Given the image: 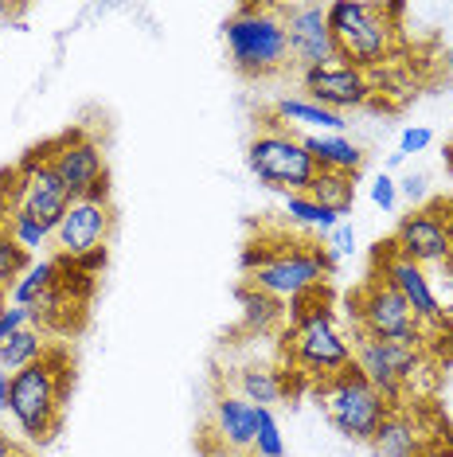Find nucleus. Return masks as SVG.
<instances>
[{
    "label": "nucleus",
    "mask_w": 453,
    "mask_h": 457,
    "mask_svg": "<svg viewBox=\"0 0 453 457\" xmlns=\"http://www.w3.org/2000/svg\"><path fill=\"white\" fill-rule=\"evenodd\" d=\"M309 309H301V297H293L290 309V332H285V368H297L305 379H333L352 368V340L336 325V313L317 294H309Z\"/></svg>",
    "instance_id": "f257e3e1"
},
{
    "label": "nucleus",
    "mask_w": 453,
    "mask_h": 457,
    "mask_svg": "<svg viewBox=\"0 0 453 457\" xmlns=\"http://www.w3.org/2000/svg\"><path fill=\"white\" fill-rule=\"evenodd\" d=\"M70 391V360L63 348H51L44 360L12 376L8 414L28 442L47 445L63 426V403Z\"/></svg>",
    "instance_id": "f03ea898"
},
{
    "label": "nucleus",
    "mask_w": 453,
    "mask_h": 457,
    "mask_svg": "<svg viewBox=\"0 0 453 457\" xmlns=\"http://www.w3.org/2000/svg\"><path fill=\"white\" fill-rule=\"evenodd\" d=\"M246 286L262 289L270 297H305L317 294L325 274L333 270V254L317 243H293V238H277V243H251L243 254Z\"/></svg>",
    "instance_id": "7ed1b4c3"
},
{
    "label": "nucleus",
    "mask_w": 453,
    "mask_h": 457,
    "mask_svg": "<svg viewBox=\"0 0 453 457\" xmlns=\"http://www.w3.org/2000/svg\"><path fill=\"white\" fill-rule=\"evenodd\" d=\"M403 4H364V0H333L328 4V32L336 44V59L359 71L383 67L395 55V20Z\"/></svg>",
    "instance_id": "20e7f679"
},
{
    "label": "nucleus",
    "mask_w": 453,
    "mask_h": 457,
    "mask_svg": "<svg viewBox=\"0 0 453 457\" xmlns=\"http://www.w3.org/2000/svg\"><path fill=\"white\" fill-rule=\"evenodd\" d=\"M231 63L246 79H270L293 63L285 20L277 4H239L223 24Z\"/></svg>",
    "instance_id": "39448f33"
},
{
    "label": "nucleus",
    "mask_w": 453,
    "mask_h": 457,
    "mask_svg": "<svg viewBox=\"0 0 453 457\" xmlns=\"http://www.w3.org/2000/svg\"><path fill=\"white\" fill-rule=\"evenodd\" d=\"M67 204H70V192L63 188L59 172L47 164L39 145L20 164H12V169L0 176V212H24L44 223L47 231L59 227Z\"/></svg>",
    "instance_id": "423d86ee"
},
{
    "label": "nucleus",
    "mask_w": 453,
    "mask_h": 457,
    "mask_svg": "<svg viewBox=\"0 0 453 457\" xmlns=\"http://www.w3.org/2000/svg\"><path fill=\"white\" fill-rule=\"evenodd\" d=\"M113 231V207L110 195H78L67 204L63 220L51 231V246L55 258L67 266L95 274L98 266H106V243Z\"/></svg>",
    "instance_id": "0eeeda50"
},
{
    "label": "nucleus",
    "mask_w": 453,
    "mask_h": 457,
    "mask_svg": "<svg viewBox=\"0 0 453 457\" xmlns=\"http://www.w3.org/2000/svg\"><path fill=\"white\" fill-rule=\"evenodd\" d=\"M317 399H321L328 422H333L344 438L367 442V445H372L375 430L391 414V403L364 376H359L356 368H348V371H340V376H333V379L317 383Z\"/></svg>",
    "instance_id": "6e6552de"
},
{
    "label": "nucleus",
    "mask_w": 453,
    "mask_h": 457,
    "mask_svg": "<svg viewBox=\"0 0 453 457\" xmlns=\"http://www.w3.org/2000/svg\"><path fill=\"white\" fill-rule=\"evenodd\" d=\"M246 164H251V172L259 176L266 188H274L282 195L305 192L317 176V164L309 157L305 141L290 129L274 126L270 118H266V126L246 145Z\"/></svg>",
    "instance_id": "1a4fd4ad"
},
{
    "label": "nucleus",
    "mask_w": 453,
    "mask_h": 457,
    "mask_svg": "<svg viewBox=\"0 0 453 457\" xmlns=\"http://www.w3.org/2000/svg\"><path fill=\"white\" fill-rule=\"evenodd\" d=\"M356 320V337H375V340H399V345H426V332L410 313V305L391 289L379 274H367L359 289L348 297Z\"/></svg>",
    "instance_id": "9d476101"
},
{
    "label": "nucleus",
    "mask_w": 453,
    "mask_h": 457,
    "mask_svg": "<svg viewBox=\"0 0 453 457\" xmlns=\"http://www.w3.org/2000/svg\"><path fill=\"white\" fill-rule=\"evenodd\" d=\"M47 164L59 172L70 200L78 195H110V169H106V149L90 129H67L59 137L39 145Z\"/></svg>",
    "instance_id": "9b49d317"
},
{
    "label": "nucleus",
    "mask_w": 453,
    "mask_h": 457,
    "mask_svg": "<svg viewBox=\"0 0 453 457\" xmlns=\"http://www.w3.org/2000/svg\"><path fill=\"white\" fill-rule=\"evenodd\" d=\"M422 360H426L422 356V345H399V340H375V337L352 340V368L383 395L391 407L403 403Z\"/></svg>",
    "instance_id": "f8f14e48"
},
{
    "label": "nucleus",
    "mask_w": 453,
    "mask_h": 457,
    "mask_svg": "<svg viewBox=\"0 0 453 457\" xmlns=\"http://www.w3.org/2000/svg\"><path fill=\"white\" fill-rule=\"evenodd\" d=\"M372 274H379L399 297L407 301L415 320L422 325V332L446 328V317H441V305H438V289L430 282V274L410 262V258H403L391 243H379V251L372 258Z\"/></svg>",
    "instance_id": "ddd939ff"
},
{
    "label": "nucleus",
    "mask_w": 453,
    "mask_h": 457,
    "mask_svg": "<svg viewBox=\"0 0 453 457\" xmlns=\"http://www.w3.org/2000/svg\"><path fill=\"white\" fill-rule=\"evenodd\" d=\"M301 82L309 90L305 98L317 102V106H325V110H333V113L359 110L379 95V82H375L372 71H359L352 63H344V59H328L321 67L301 71Z\"/></svg>",
    "instance_id": "4468645a"
},
{
    "label": "nucleus",
    "mask_w": 453,
    "mask_h": 457,
    "mask_svg": "<svg viewBox=\"0 0 453 457\" xmlns=\"http://www.w3.org/2000/svg\"><path fill=\"white\" fill-rule=\"evenodd\" d=\"M403 258H410L422 270H434L449 262V223H446V204H426L410 207L395 227V235L387 238Z\"/></svg>",
    "instance_id": "2eb2a0df"
},
{
    "label": "nucleus",
    "mask_w": 453,
    "mask_h": 457,
    "mask_svg": "<svg viewBox=\"0 0 453 457\" xmlns=\"http://www.w3.org/2000/svg\"><path fill=\"white\" fill-rule=\"evenodd\" d=\"M285 20V39H290V59L301 71L321 67L328 59H336V44L333 32H328V4H309V0H297V4H277Z\"/></svg>",
    "instance_id": "dca6fc26"
},
{
    "label": "nucleus",
    "mask_w": 453,
    "mask_h": 457,
    "mask_svg": "<svg viewBox=\"0 0 453 457\" xmlns=\"http://www.w3.org/2000/svg\"><path fill=\"white\" fill-rule=\"evenodd\" d=\"M254 430H259V407H251L239 395L223 391L211 407V434L219 438V445L223 450H235V453H251Z\"/></svg>",
    "instance_id": "f3484780"
},
{
    "label": "nucleus",
    "mask_w": 453,
    "mask_h": 457,
    "mask_svg": "<svg viewBox=\"0 0 453 457\" xmlns=\"http://www.w3.org/2000/svg\"><path fill=\"white\" fill-rule=\"evenodd\" d=\"M270 121L282 129L297 133V137H305V133H344V113H333L325 106H317V102L309 98H277L274 110H270Z\"/></svg>",
    "instance_id": "a211bd4d"
},
{
    "label": "nucleus",
    "mask_w": 453,
    "mask_h": 457,
    "mask_svg": "<svg viewBox=\"0 0 453 457\" xmlns=\"http://www.w3.org/2000/svg\"><path fill=\"white\" fill-rule=\"evenodd\" d=\"M372 445L383 457H426V434H422L418 419L403 407H391V414L383 419V426L375 430Z\"/></svg>",
    "instance_id": "6ab92c4d"
},
{
    "label": "nucleus",
    "mask_w": 453,
    "mask_h": 457,
    "mask_svg": "<svg viewBox=\"0 0 453 457\" xmlns=\"http://www.w3.org/2000/svg\"><path fill=\"white\" fill-rule=\"evenodd\" d=\"M305 149L313 157L317 172H344V176H356L359 164H364V149L352 145L344 133H305Z\"/></svg>",
    "instance_id": "aec40b11"
},
{
    "label": "nucleus",
    "mask_w": 453,
    "mask_h": 457,
    "mask_svg": "<svg viewBox=\"0 0 453 457\" xmlns=\"http://www.w3.org/2000/svg\"><path fill=\"white\" fill-rule=\"evenodd\" d=\"M235 395L246 399L251 407H270V403L285 399L290 391V379H285L282 368H270V363H251V368H239L235 371Z\"/></svg>",
    "instance_id": "412c9836"
},
{
    "label": "nucleus",
    "mask_w": 453,
    "mask_h": 457,
    "mask_svg": "<svg viewBox=\"0 0 453 457\" xmlns=\"http://www.w3.org/2000/svg\"><path fill=\"white\" fill-rule=\"evenodd\" d=\"M51 348H55V345H47V332L32 325V328L16 332V337L0 340V368L16 376V371H24V368H32V363H39Z\"/></svg>",
    "instance_id": "4be33fe9"
},
{
    "label": "nucleus",
    "mask_w": 453,
    "mask_h": 457,
    "mask_svg": "<svg viewBox=\"0 0 453 457\" xmlns=\"http://www.w3.org/2000/svg\"><path fill=\"white\" fill-rule=\"evenodd\" d=\"M305 195L344 220V215L352 212V204H356V176H344V172H317L313 184L305 188Z\"/></svg>",
    "instance_id": "5701e85b"
},
{
    "label": "nucleus",
    "mask_w": 453,
    "mask_h": 457,
    "mask_svg": "<svg viewBox=\"0 0 453 457\" xmlns=\"http://www.w3.org/2000/svg\"><path fill=\"white\" fill-rule=\"evenodd\" d=\"M59 274H63V262H59V258H39V262H32L12 282V289H8V301H12V305H28V309H32L36 301L59 282Z\"/></svg>",
    "instance_id": "b1692460"
},
{
    "label": "nucleus",
    "mask_w": 453,
    "mask_h": 457,
    "mask_svg": "<svg viewBox=\"0 0 453 457\" xmlns=\"http://www.w3.org/2000/svg\"><path fill=\"white\" fill-rule=\"evenodd\" d=\"M285 215H290L297 227H305V231H313L321 238H328L340 227V215H333L328 207H321L317 200H309L305 192H290V195H285Z\"/></svg>",
    "instance_id": "393cba45"
},
{
    "label": "nucleus",
    "mask_w": 453,
    "mask_h": 457,
    "mask_svg": "<svg viewBox=\"0 0 453 457\" xmlns=\"http://www.w3.org/2000/svg\"><path fill=\"white\" fill-rule=\"evenodd\" d=\"M243 313H246V325L254 332H274L277 325H285V317H290V309H282V301L262 294V289L254 286H243Z\"/></svg>",
    "instance_id": "a878e982"
},
{
    "label": "nucleus",
    "mask_w": 453,
    "mask_h": 457,
    "mask_svg": "<svg viewBox=\"0 0 453 457\" xmlns=\"http://www.w3.org/2000/svg\"><path fill=\"white\" fill-rule=\"evenodd\" d=\"M0 223L12 231V238L24 246L28 254H39L44 246H51V231L39 220H32V215H24V212H0Z\"/></svg>",
    "instance_id": "bb28decb"
},
{
    "label": "nucleus",
    "mask_w": 453,
    "mask_h": 457,
    "mask_svg": "<svg viewBox=\"0 0 453 457\" xmlns=\"http://www.w3.org/2000/svg\"><path fill=\"white\" fill-rule=\"evenodd\" d=\"M36 258L24 251V246L12 238V231H8L4 223H0V289H12V282L20 274H24L28 266H32Z\"/></svg>",
    "instance_id": "cd10ccee"
},
{
    "label": "nucleus",
    "mask_w": 453,
    "mask_h": 457,
    "mask_svg": "<svg viewBox=\"0 0 453 457\" xmlns=\"http://www.w3.org/2000/svg\"><path fill=\"white\" fill-rule=\"evenodd\" d=\"M254 457H285L282 426H277L270 407H259V430H254Z\"/></svg>",
    "instance_id": "c85d7f7f"
},
{
    "label": "nucleus",
    "mask_w": 453,
    "mask_h": 457,
    "mask_svg": "<svg viewBox=\"0 0 453 457\" xmlns=\"http://www.w3.org/2000/svg\"><path fill=\"white\" fill-rule=\"evenodd\" d=\"M32 325H36L32 309H28V305H8L4 317H0V340L16 337V332H24V328H32Z\"/></svg>",
    "instance_id": "c756f323"
},
{
    "label": "nucleus",
    "mask_w": 453,
    "mask_h": 457,
    "mask_svg": "<svg viewBox=\"0 0 453 457\" xmlns=\"http://www.w3.org/2000/svg\"><path fill=\"white\" fill-rule=\"evenodd\" d=\"M372 200H375V207H383V212H391V207H395V200H399V184L391 180L387 172H379V176H375V184H372Z\"/></svg>",
    "instance_id": "7c9ffc66"
},
{
    "label": "nucleus",
    "mask_w": 453,
    "mask_h": 457,
    "mask_svg": "<svg viewBox=\"0 0 453 457\" xmlns=\"http://www.w3.org/2000/svg\"><path fill=\"white\" fill-rule=\"evenodd\" d=\"M430 141H434V133H430L426 126H410L403 129V141H399V153H422V149H430Z\"/></svg>",
    "instance_id": "2f4dec72"
},
{
    "label": "nucleus",
    "mask_w": 453,
    "mask_h": 457,
    "mask_svg": "<svg viewBox=\"0 0 453 457\" xmlns=\"http://www.w3.org/2000/svg\"><path fill=\"white\" fill-rule=\"evenodd\" d=\"M328 246H333L336 254H352V251H356V231H352V227H344V223H340L336 231L328 235Z\"/></svg>",
    "instance_id": "473e14b6"
},
{
    "label": "nucleus",
    "mask_w": 453,
    "mask_h": 457,
    "mask_svg": "<svg viewBox=\"0 0 453 457\" xmlns=\"http://www.w3.org/2000/svg\"><path fill=\"white\" fill-rule=\"evenodd\" d=\"M399 192H403L410 204H422L426 200V176H407V180L399 184Z\"/></svg>",
    "instance_id": "72a5a7b5"
},
{
    "label": "nucleus",
    "mask_w": 453,
    "mask_h": 457,
    "mask_svg": "<svg viewBox=\"0 0 453 457\" xmlns=\"http://www.w3.org/2000/svg\"><path fill=\"white\" fill-rule=\"evenodd\" d=\"M8 399H12V371L0 368V419L8 414Z\"/></svg>",
    "instance_id": "f704fd0d"
},
{
    "label": "nucleus",
    "mask_w": 453,
    "mask_h": 457,
    "mask_svg": "<svg viewBox=\"0 0 453 457\" xmlns=\"http://www.w3.org/2000/svg\"><path fill=\"white\" fill-rule=\"evenodd\" d=\"M0 457H32L24 450V445H20L16 438H8V434H0Z\"/></svg>",
    "instance_id": "c9c22d12"
},
{
    "label": "nucleus",
    "mask_w": 453,
    "mask_h": 457,
    "mask_svg": "<svg viewBox=\"0 0 453 457\" xmlns=\"http://www.w3.org/2000/svg\"><path fill=\"white\" fill-rule=\"evenodd\" d=\"M446 223H449V262H453V200L446 204Z\"/></svg>",
    "instance_id": "e433bc0d"
},
{
    "label": "nucleus",
    "mask_w": 453,
    "mask_h": 457,
    "mask_svg": "<svg viewBox=\"0 0 453 457\" xmlns=\"http://www.w3.org/2000/svg\"><path fill=\"white\" fill-rule=\"evenodd\" d=\"M8 305H12V301H8V289H0V317H4Z\"/></svg>",
    "instance_id": "4c0bfd02"
},
{
    "label": "nucleus",
    "mask_w": 453,
    "mask_h": 457,
    "mask_svg": "<svg viewBox=\"0 0 453 457\" xmlns=\"http://www.w3.org/2000/svg\"><path fill=\"white\" fill-rule=\"evenodd\" d=\"M434 457H453V445H441V450H434Z\"/></svg>",
    "instance_id": "58836bf2"
},
{
    "label": "nucleus",
    "mask_w": 453,
    "mask_h": 457,
    "mask_svg": "<svg viewBox=\"0 0 453 457\" xmlns=\"http://www.w3.org/2000/svg\"><path fill=\"white\" fill-rule=\"evenodd\" d=\"M446 67H449V75H453V47H449V55H446Z\"/></svg>",
    "instance_id": "ea45409f"
},
{
    "label": "nucleus",
    "mask_w": 453,
    "mask_h": 457,
    "mask_svg": "<svg viewBox=\"0 0 453 457\" xmlns=\"http://www.w3.org/2000/svg\"><path fill=\"white\" fill-rule=\"evenodd\" d=\"M0 434H4V422H0Z\"/></svg>",
    "instance_id": "a19ab883"
},
{
    "label": "nucleus",
    "mask_w": 453,
    "mask_h": 457,
    "mask_svg": "<svg viewBox=\"0 0 453 457\" xmlns=\"http://www.w3.org/2000/svg\"><path fill=\"white\" fill-rule=\"evenodd\" d=\"M449 161H453V149H449Z\"/></svg>",
    "instance_id": "79ce46f5"
}]
</instances>
